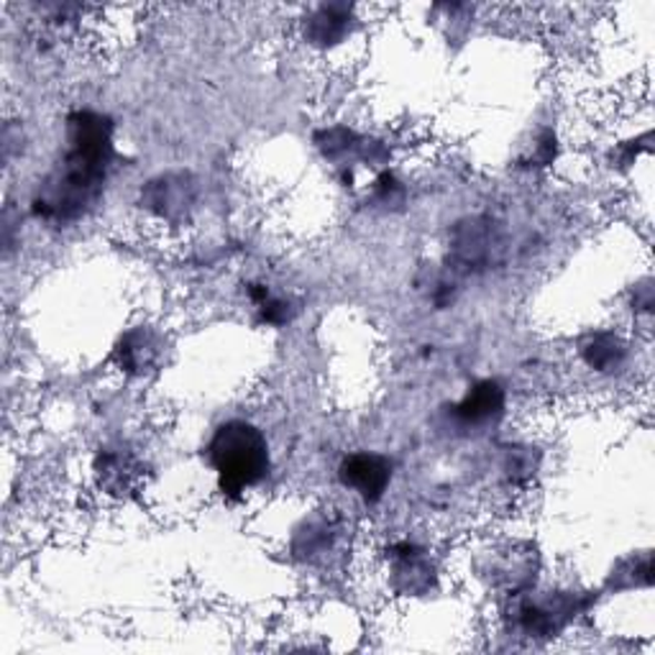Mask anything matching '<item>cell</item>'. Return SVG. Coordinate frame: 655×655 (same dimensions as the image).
Instances as JSON below:
<instances>
[{"instance_id":"cell-5","label":"cell","mask_w":655,"mask_h":655,"mask_svg":"<svg viewBox=\"0 0 655 655\" xmlns=\"http://www.w3.org/2000/svg\"><path fill=\"white\" fill-rule=\"evenodd\" d=\"M349 13L346 6H321L308 21V39L321 47L339 44L349 31Z\"/></svg>"},{"instance_id":"cell-7","label":"cell","mask_w":655,"mask_h":655,"mask_svg":"<svg viewBox=\"0 0 655 655\" xmlns=\"http://www.w3.org/2000/svg\"><path fill=\"white\" fill-rule=\"evenodd\" d=\"M582 356L586 359V364L599 369V372H612V369L623 364L625 343L612 333H594L582 343Z\"/></svg>"},{"instance_id":"cell-6","label":"cell","mask_w":655,"mask_h":655,"mask_svg":"<svg viewBox=\"0 0 655 655\" xmlns=\"http://www.w3.org/2000/svg\"><path fill=\"white\" fill-rule=\"evenodd\" d=\"M456 251L466 264H484L490 262L494 251L492 229L486 223L472 221L456 233Z\"/></svg>"},{"instance_id":"cell-8","label":"cell","mask_w":655,"mask_h":655,"mask_svg":"<svg viewBox=\"0 0 655 655\" xmlns=\"http://www.w3.org/2000/svg\"><path fill=\"white\" fill-rule=\"evenodd\" d=\"M147 203L151 210H157L159 215L172 218L174 210H184L190 203V192L184 188V178H162L157 182H149L147 190Z\"/></svg>"},{"instance_id":"cell-2","label":"cell","mask_w":655,"mask_h":655,"mask_svg":"<svg viewBox=\"0 0 655 655\" xmlns=\"http://www.w3.org/2000/svg\"><path fill=\"white\" fill-rule=\"evenodd\" d=\"M210 464L218 474L221 492L229 497L256 486L269 474V446L259 427L231 420L218 427L208 446Z\"/></svg>"},{"instance_id":"cell-3","label":"cell","mask_w":655,"mask_h":655,"mask_svg":"<svg viewBox=\"0 0 655 655\" xmlns=\"http://www.w3.org/2000/svg\"><path fill=\"white\" fill-rule=\"evenodd\" d=\"M341 484L354 490L366 505H374L384 497L392 482V464L376 453H351L339 466Z\"/></svg>"},{"instance_id":"cell-1","label":"cell","mask_w":655,"mask_h":655,"mask_svg":"<svg viewBox=\"0 0 655 655\" xmlns=\"http://www.w3.org/2000/svg\"><path fill=\"white\" fill-rule=\"evenodd\" d=\"M64 162L44 182L33 200V210L44 218H78L98 198L108 167L113 162V125L105 115L80 111L67 121Z\"/></svg>"},{"instance_id":"cell-4","label":"cell","mask_w":655,"mask_h":655,"mask_svg":"<svg viewBox=\"0 0 655 655\" xmlns=\"http://www.w3.org/2000/svg\"><path fill=\"white\" fill-rule=\"evenodd\" d=\"M453 410L464 425H486L497 420L505 410V390L492 380L476 382Z\"/></svg>"}]
</instances>
